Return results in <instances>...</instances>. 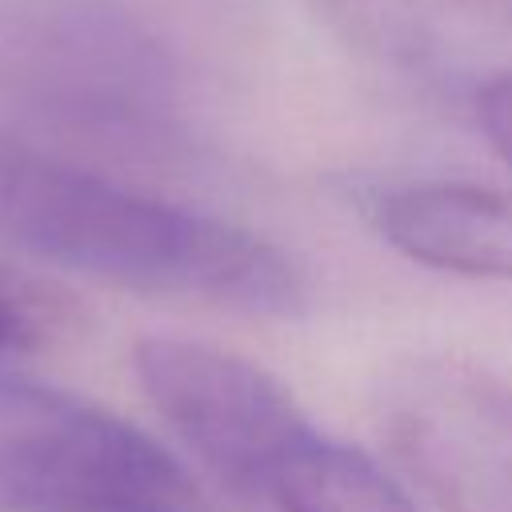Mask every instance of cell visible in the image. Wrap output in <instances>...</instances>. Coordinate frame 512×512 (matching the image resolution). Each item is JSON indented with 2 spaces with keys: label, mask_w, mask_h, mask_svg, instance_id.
I'll use <instances>...</instances> for the list:
<instances>
[{
  "label": "cell",
  "mask_w": 512,
  "mask_h": 512,
  "mask_svg": "<svg viewBox=\"0 0 512 512\" xmlns=\"http://www.w3.org/2000/svg\"><path fill=\"white\" fill-rule=\"evenodd\" d=\"M472 108H476V124L488 136V144L512 164V68L492 72L476 88Z\"/></svg>",
  "instance_id": "9"
},
{
  "label": "cell",
  "mask_w": 512,
  "mask_h": 512,
  "mask_svg": "<svg viewBox=\"0 0 512 512\" xmlns=\"http://www.w3.org/2000/svg\"><path fill=\"white\" fill-rule=\"evenodd\" d=\"M136 380L168 428L232 492L260 500L284 456L316 428L256 360L184 336H144Z\"/></svg>",
  "instance_id": "4"
},
{
  "label": "cell",
  "mask_w": 512,
  "mask_h": 512,
  "mask_svg": "<svg viewBox=\"0 0 512 512\" xmlns=\"http://www.w3.org/2000/svg\"><path fill=\"white\" fill-rule=\"evenodd\" d=\"M384 436L444 512H512V384L460 356H424L384 384Z\"/></svg>",
  "instance_id": "5"
},
{
  "label": "cell",
  "mask_w": 512,
  "mask_h": 512,
  "mask_svg": "<svg viewBox=\"0 0 512 512\" xmlns=\"http://www.w3.org/2000/svg\"><path fill=\"white\" fill-rule=\"evenodd\" d=\"M56 328V308L40 284L0 264V352H28Z\"/></svg>",
  "instance_id": "8"
},
{
  "label": "cell",
  "mask_w": 512,
  "mask_h": 512,
  "mask_svg": "<svg viewBox=\"0 0 512 512\" xmlns=\"http://www.w3.org/2000/svg\"><path fill=\"white\" fill-rule=\"evenodd\" d=\"M112 512H204V508H112Z\"/></svg>",
  "instance_id": "10"
},
{
  "label": "cell",
  "mask_w": 512,
  "mask_h": 512,
  "mask_svg": "<svg viewBox=\"0 0 512 512\" xmlns=\"http://www.w3.org/2000/svg\"><path fill=\"white\" fill-rule=\"evenodd\" d=\"M0 236L60 268L132 292L204 300L272 320L308 312L300 268L264 236L4 132Z\"/></svg>",
  "instance_id": "1"
},
{
  "label": "cell",
  "mask_w": 512,
  "mask_h": 512,
  "mask_svg": "<svg viewBox=\"0 0 512 512\" xmlns=\"http://www.w3.org/2000/svg\"><path fill=\"white\" fill-rule=\"evenodd\" d=\"M400 256L472 280H512V192L476 180H408L372 200Z\"/></svg>",
  "instance_id": "6"
},
{
  "label": "cell",
  "mask_w": 512,
  "mask_h": 512,
  "mask_svg": "<svg viewBox=\"0 0 512 512\" xmlns=\"http://www.w3.org/2000/svg\"><path fill=\"white\" fill-rule=\"evenodd\" d=\"M0 500L12 512L204 508L200 488L128 420L48 396H20V424L0 432Z\"/></svg>",
  "instance_id": "3"
},
{
  "label": "cell",
  "mask_w": 512,
  "mask_h": 512,
  "mask_svg": "<svg viewBox=\"0 0 512 512\" xmlns=\"http://www.w3.org/2000/svg\"><path fill=\"white\" fill-rule=\"evenodd\" d=\"M260 504L272 512H420L392 472L320 428L284 456L260 492Z\"/></svg>",
  "instance_id": "7"
},
{
  "label": "cell",
  "mask_w": 512,
  "mask_h": 512,
  "mask_svg": "<svg viewBox=\"0 0 512 512\" xmlns=\"http://www.w3.org/2000/svg\"><path fill=\"white\" fill-rule=\"evenodd\" d=\"M0 92L84 148L160 160L184 144L176 60L120 0H0Z\"/></svg>",
  "instance_id": "2"
}]
</instances>
